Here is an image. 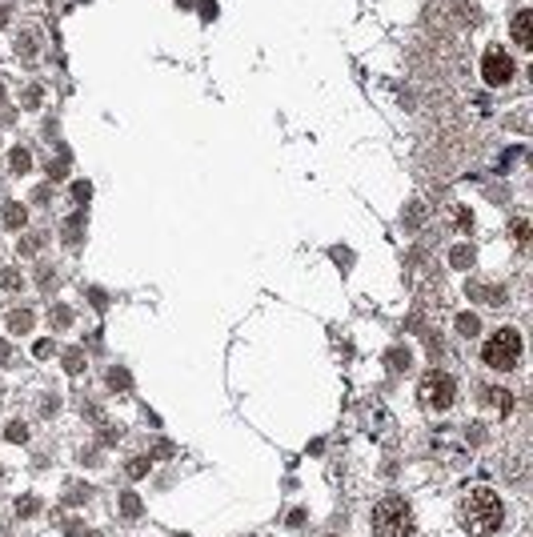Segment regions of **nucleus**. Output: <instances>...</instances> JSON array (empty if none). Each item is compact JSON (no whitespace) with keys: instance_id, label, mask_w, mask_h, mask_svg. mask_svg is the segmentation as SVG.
<instances>
[{"instance_id":"f257e3e1","label":"nucleus","mask_w":533,"mask_h":537,"mask_svg":"<svg viewBox=\"0 0 533 537\" xmlns=\"http://www.w3.org/2000/svg\"><path fill=\"white\" fill-rule=\"evenodd\" d=\"M505 521V509H501V497L489 485H477L465 493L461 501V529L469 537H493Z\"/></svg>"},{"instance_id":"f03ea898","label":"nucleus","mask_w":533,"mask_h":537,"mask_svg":"<svg viewBox=\"0 0 533 537\" xmlns=\"http://www.w3.org/2000/svg\"><path fill=\"white\" fill-rule=\"evenodd\" d=\"M373 534L377 537H413V509L405 497L389 493L373 505Z\"/></svg>"},{"instance_id":"7ed1b4c3","label":"nucleus","mask_w":533,"mask_h":537,"mask_svg":"<svg viewBox=\"0 0 533 537\" xmlns=\"http://www.w3.org/2000/svg\"><path fill=\"white\" fill-rule=\"evenodd\" d=\"M481 361L489 369H501V373L517 369V361H521V333H517V329H497V333L485 341Z\"/></svg>"},{"instance_id":"20e7f679","label":"nucleus","mask_w":533,"mask_h":537,"mask_svg":"<svg viewBox=\"0 0 533 537\" xmlns=\"http://www.w3.org/2000/svg\"><path fill=\"white\" fill-rule=\"evenodd\" d=\"M417 397H421V405L425 409H449L453 397H457V385H453L449 373H425Z\"/></svg>"},{"instance_id":"39448f33","label":"nucleus","mask_w":533,"mask_h":537,"mask_svg":"<svg viewBox=\"0 0 533 537\" xmlns=\"http://www.w3.org/2000/svg\"><path fill=\"white\" fill-rule=\"evenodd\" d=\"M481 77L489 88H501V84L513 77V61H509V52H501V49H489L481 56Z\"/></svg>"},{"instance_id":"423d86ee","label":"nucleus","mask_w":533,"mask_h":537,"mask_svg":"<svg viewBox=\"0 0 533 537\" xmlns=\"http://www.w3.org/2000/svg\"><path fill=\"white\" fill-rule=\"evenodd\" d=\"M513 40L521 45V49H533V13L530 8H521L513 17Z\"/></svg>"},{"instance_id":"0eeeda50","label":"nucleus","mask_w":533,"mask_h":537,"mask_svg":"<svg viewBox=\"0 0 533 537\" xmlns=\"http://www.w3.org/2000/svg\"><path fill=\"white\" fill-rule=\"evenodd\" d=\"M0 217H4V225H8V228H20L29 212H24V205H20V201H4V209H0Z\"/></svg>"},{"instance_id":"6e6552de","label":"nucleus","mask_w":533,"mask_h":537,"mask_svg":"<svg viewBox=\"0 0 533 537\" xmlns=\"http://www.w3.org/2000/svg\"><path fill=\"white\" fill-rule=\"evenodd\" d=\"M81 233H84V212H72V217H68V225H65V244H68V249H77V244H81Z\"/></svg>"},{"instance_id":"1a4fd4ad","label":"nucleus","mask_w":533,"mask_h":537,"mask_svg":"<svg viewBox=\"0 0 533 537\" xmlns=\"http://www.w3.org/2000/svg\"><path fill=\"white\" fill-rule=\"evenodd\" d=\"M485 397H489V405L497 409V413H509V409H513V393L509 389H485Z\"/></svg>"},{"instance_id":"9d476101","label":"nucleus","mask_w":533,"mask_h":537,"mask_svg":"<svg viewBox=\"0 0 533 537\" xmlns=\"http://www.w3.org/2000/svg\"><path fill=\"white\" fill-rule=\"evenodd\" d=\"M17 56L24 61V65H33V61H36V33H24L17 40Z\"/></svg>"},{"instance_id":"9b49d317","label":"nucleus","mask_w":533,"mask_h":537,"mask_svg":"<svg viewBox=\"0 0 533 537\" xmlns=\"http://www.w3.org/2000/svg\"><path fill=\"white\" fill-rule=\"evenodd\" d=\"M29 329H33V313L29 309L8 313V333H29Z\"/></svg>"},{"instance_id":"f8f14e48","label":"nucleus","mask_w":533,"mask_h":537,"mask_svg":"<svg viewBox=\"0 0 533 537\" xmlns=\"http://www.w3.org/2000/svg\"><path fill=\"white\" fill-rule=\"evenodd\" d=\"M8 164H13V173H29V169H33L29 148H13V153H8Z\"/></svg>"},{"instance_id":"ddd939ff","label":"nucleus","mask_w":533,"mask_h":537,"mask_svg":"<svg viewBox=\"0 0 533 537\" xmlns=\"http://www.w3.org/2000/svg\"><path fill=\"white\" fill-rule=\"evenodd\" d=\"M477 329H481V321L473 313H457V333L461 337H477Z\"/></svg>"},{"instance_id":"4468645a","label":"nucleus","mask_w":533,"mask_h":537,"mask_svg":"<svg viewBox=\"0 0 533 537\" xmlns=\"http://www.w3.org/2000/svg\"><path fill=\"white\" fill-rule=\"evenodd\" d=\"M469 293H473V297H485V305H505V289H485V285H473Z\"/></svg>"},{"instance_id":"2eb2a0df","label":"nucleus","mask_w":533,"mask_h":537,"mask_svg":"<svg viewBox=\"0 0 533 537\" xmlns=\"http://www.w3.org/2000/svg\"><path fill=\"white\" fill-rule=\"evenodd\" d=\"M141 509H145V505H141L137 493H121V513H125V517H141Z\"/></svg>"},{"instance_id":"dca6fc26","label":"nucleus","mask_w":533,"mask_h":537,"mask_svg":"<svg viewBox=\"0 0 533 537\" xmlns=\"http://www.w3.org/2000/svg\"><path fill=\"white\" fill-rule=\"evenodd\" d=\"M148 461H153V457H129V465H125V473H129L132 481H141V477L148 473Z\"/></svg>"},{"instance_id":"f3484780","label":"nucleus","mask_w":533,"mask_h":537,"mask_svg":"<svg viewBox=\"0 0 533 537\" xmlns=\"http://www.w3.org/2000/svg\"><path fill=\"white\" fill-rule=\"evenodd\" d=\"M49 321H52L56 329H68V325H72V309H68V305H52Z\"/></svg>"},{"instance_id":"a211bd4d","label":"nucleus","mask_w":533,"mask_h":537,"mask_svg":"<svg viewBox=\"0 0 533 537\" xmlns=\"http://www.w3.org/2000/svg\"><path fill=\"white\" fill-rule=\"evenodd\" d=\"M449 260L457 265V269H469V265H473V249H469V244H457V249L449 253Z\"/></svg>"},{"instance_id":"6ab92c4d","label":"nucleus","mask_w":533,"mask_h":537,"mask_svg":"<svg viewBox=\"0 0 533 537\" xmlns=\"http://www.w3.org/2000/svg\"><path fill=\"white\" fill-rule=\"evenodd\" d=\"M4 437H8V441H17V445H24V441H29V425H24V421H8Z\"/></svg>"},{"instance_id":"aec40b11","label":"nucleus","mask_w":533,"mask_h":537,"mask_svg":"<svg viewBox=\"0 0 533 537\" xmlns=\"http://www.w3.org/2000/svg\"><path fill=\"white\" fill-rule=\"evenodd\" d=\"M88 493H93L88 485H68V489H65V505H81V501H88Z\"/></svg>"},{"instance_id":"412c9836","label":"nucleus","mask_w":533,"mask_h":537,"mask_svg":"<svg viewBox=\"0 0 533 537\" xmlns=\"http://www.w3.org/2000/svg\"><path fill=\"white\" fill-rule=\"evenodd\" d=\"M36 509H40V501H36L33 493H24V497H17V513H20V517H33Z\"/></svg>"},{"instance_id":"4be33fe9","label":"nucleus","mask_w":533,"mask_h":537,"mask_svg":"<svg viewBox=\"0 0 533 537\" xmlns=\"http://www.w3.org/2000/svg\"><path fill=\"white\" fill-rule=\"evenodd\" d=\"M385 361H389V369H393V373H401V369H409V353H401V349H393V353H385Z\"/></svg>"},{"instance_id":"5701e85b","label":"nucleus","mask_w":533,"mask_h":537,"mask_svg":"<svg viewBox=\"0 0 533 537\" xmlns=\"http://www.w3.org/2000/svg\"><path fill=\"white\" fill-rule=\"evenodd\" d=\"M65 369H68V373H81V369H84V353H81V349H68V353H65Z\"/></svg>"},{"instance_id":"b1692460","label":"nucleus","mask_w":533,"mask_h":537,"mask_svg":"<svg viewBox=\"0 0 533 537\" xmlns=\"http://www.w3.org/2000/svg\"><path fill=\"white\" fill-rule=\"evenodd\" d=\"M109 385H113V389H129V385H132L129 369H113V373H109Z\"/></svg>"},{"instance_id":"393cba45","label":"nucleus","mask_w":533,"mask_h":537,"mask_svg":"<svg viewBox=\"0 0 533 537\" xmlns=\"http://www.w3.org/2000/svg\"><path fill=\"white\" fill-rule=\"evenodd\" d=\"M0 289H20V273H17V269H4V273H0Z\"/></svg>"},{"instance_id":"a878e982","label":"nucleus","mask_w":533,"mask_h":537,"mask_svg":"<svg viewBox=\"0 0 533 537\" xmlns=\"http://www.w3.org/2000/svg\"><path fill=\"white\" fill-rule=\"evenodd\" d=\"M40 97H45V93H40V84H29V88H24V109H36Z\"/></svg>"},{"instance_id":"bb28decb","label":"nucleus","mask_w":533,"mask_h":537,"mask_svg":"<svg viewBox=\"0 0 533 537\" xmlns=\"http://www.w3.org/2000/svg\"><path fill=\"white\" fill-rule=\"evenodd\" d=\"M88 196H93V185H88V180H77V185H72V201H88Z\"/></svg>"},{"instance_id":"cd10ccee","label":"nucleus","mask_w":533,"mask_h":537,"mask_svg":"<svg viewBox=\"0 0 533 537\" xmlns=\"http://www.w3.org/2000/svg\"><path fill=\"white\" fill-rule=\"evenodd\" d=\"M513 241H517V244L530 241V221H513Z\"/></svg>"},{"instance_id":"c85d7f7f","label":"nucleus","mask_w":533,"mask_h":537,"mask_svg":"<svg viewBox=\"0 0 533 537\" xmlns=\"http://www.w3.org/2000/svg\"><path fill=\"white\" fill-rule=\"evenodd\" d=\"M40 241H45L40 233H36V237H29V241H20V253H36V249H40Z\"/></svg>"},{"instance_id":"c756f323","label":"nucleus","mask_w":533,"mask_h":537,"mask_svg":"<svg viewBox=\"0 0 533 537\" xmlns=\"http://www.w3.org/2000/svg\"><path fill=\"white\" fill-rule=\"evenodd\" d=\"M52 353V341H36L33 345V357H49Z\"/></svg>"},{"instance_id":"7c9ffc66","label":"nucleus","mask_w":533,"mask_h":537,"mask_svg":"<svg viewBox=\"0 0 533 537\" xmlns=\"http://www.w3.org/2000/svg\"><path fill=\"white\" fill-rule=\"evenodd\" d=\"M201 17H205V20L217 17V4H213V0H201Z\"/></svg>"},{"instance_id":"2f4dec72","label":"nucleus","mask_w":533,"mask_h":537,"mask_svg":"<svg viewBox=\"0 0 533 537\" xmlns=\"http://www.w3.org/2000/svg\"><path fill=\"white\" fill-rule=\"evenodd\" d=\"M285 521H289L293 529H297V525H305V509H293V513H289Z\"/></svg>"},{"instance_id":"473e14b6","label":"nucleus","mask_w":533,"mask_h":537,"mask_svg":"<svg viewBox=\"0 0 533 537\" xmlns=\"http://www.w3.org/2000/svg\"><path fill=\"white\" fill-rule=\"evenodd\" d=\"M65 534H68V537H81V521L68 517V521H65Z\"/></svg>"},{"instance_id":"72a5a7b5","label":"nucleus","mask_w":533,"mask_h":537,"mask_svg":"<svg viewBox=\"0 0 533 537\" xmlns=\"http://www.w3.org/2000/svg\"><path fill=\"white\" fill-rule=\"evenodd\" d=\"M49 193H52L49 185H40V189H36V193H33V201H36V205H45V201H49Z\"/></svg>"},{"instance_id":"f704fd0d","label":"nucleus","mask_w":533,"mask_h":537,"mask_svg":"<svg viewBox=\"0 0 533 537\" xmlns=\"http://www.w3.org/2000/svg\"><path fill=\"white\" fill-rule=\"evenodd\" d=\"M56 409H61V401H56V397H49V401H45V405H40V413H45V417H49V413H56Z\"/></svg>"},{"instance_id":"c9c22d12","label":"nucleus","mask_w":533,"mask_h":537,"mask_svg":"<svg viewBox=\"0 0 533 537\" xmlns=\"http://www.w3.org/2000/svg\"><path fill=\"white\" fill-rule=\"evenodd\" d=\"M116 437H121V429H105V433H100V441H105V445H113Z\"/></svg>"},{"instance_id":"e433bc0d","label":"nucleus","mask_w":533,"mask_h":537,"mask_svg":"<svg viewBox=\"0 0 533 537\" xmlns=\"http://www.w3.org/2000/svg\"><path fill=\"white\" fill-rule=\"evenodd\" d=\"M88 301H93L97 309H105V293H100V289H93V293H88Z\"/></svg>"},{"instance_id":"4c0bfd02","label":"nucleus","mask_w":533,"mask_h":537,"mask_svg":"<svg viewBox=\"0 0 533 537\" xmlns=\"http://www.w3.org/2000/svg\"><path fill=\"white\" fill-rule=\"evenodd\" d=\"M8 357H13V349H8V341H0V365H4Z\"/></svg>"},{"instance_id":"58836bf2","label":"nucleus","mask_w":533,"mask_h":537,"mask_svg":"<svg viewBox=\"0 0 533 537\" xmlns=\"http://www.w3.org/2000/svg\"><path fill=\"white\" fill-rule=\"evenodd\" d=\"M4 24H8V4L0 0V29H4Z\"/></svg>"},{"instance_id":"ea45409f","label":"nucleus","mask_w":533,"mask_h":537,"mask_svg":"<svg viewBox=\"0 0 533 537\" xmlns=\"http://www.w3.org/2000/svg\"><path fill=\"white\" fill-rule=\"evenodd\" d=\"M0 104H4V84H0Z\"/></svg>"},{"instance_id":"a19ab883","label":"nucleus","mask_w":533,"mask_h":537,"mask_svg":"<svg viewBox=\"0 0 533 537\" xmlns=\"http://www.w3.org/2000/svg\"><path fill=\"white\" fill-rule=\"evenodd\" d=\"M185 4H193V0H185Z\"/></svg>"}]
</instances>
